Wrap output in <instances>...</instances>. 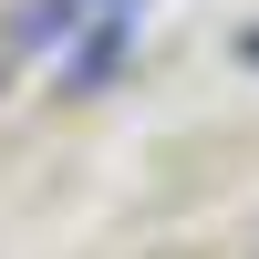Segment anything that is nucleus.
Here are the masks:
<instances>
[{
  "label": "nucleus",
  "instance_id": "f257e3e1",
  "mask_svg": "<svg viewBox=\"0 0 259 259\" xmlns=\"http://www.w3.org/2000/svg\"><path fill=\"white\" fill-rule=\"evenodd\" d=\"M73 21H94V0H41V11L21 21V52H52V41L73 31Z\"/></svg>",
  "mask_w": 259,
  "mask_h": 259
}]
</instances>
